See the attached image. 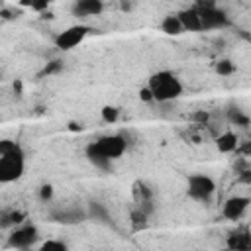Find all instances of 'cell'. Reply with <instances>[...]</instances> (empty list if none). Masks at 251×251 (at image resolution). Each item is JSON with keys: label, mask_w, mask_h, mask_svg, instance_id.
I'll return each mask as SVG.
<instances>
[{"label": "cell", "mask_w": 251, "mask_h": 251, "mask_svg": "<svg viewBox=\"0 0 251 251\" xmlns=\"http://www.w3.org/2000/svg\"><path fill=\"white\" fill-rule=\"evenodd\" d=\"M2 18H4V20H10V18H12V16H10V12H8L6 8L2 10Z\"/></svg>", "instance_id": "cell-30"}, {"label": "cell", "mask_w": 251, "mask_h": 251, "mask_svg": "<svg viewBox=\"0 0 251 251\" xmlns=\"http://www.w3.org/2000/svg\"><path fill=\"white\" fill-rule=\"evenodd\" d=\"M88 33H90V27H88V25H82V24L71 25V27H67L65 31H61V33L55 37V45H57L61 51H71V49H75L76 45H80Z\"/></svg>", "instance_id": "cell-5"}, {"label": "cell", "mask_w": 251, "mask_h": 251, "mask_svg": "<svg viewBox=\"0 0 251 251\" xmlns=\"http://www.w3.org/2000/svg\"><path fill=\"white\" fill-rule=\"evenodd\" d=\"M69 127H71L73 131H76V129L80 131V127H82V126H80V124H76V122H71V124H69Z\"/></svg>", "instance_id": "cell-29"}, {"label": "cell", "mask_w": 251, "mask_h": 251, "mask_svg": "<svg viewBox=\"0 0 251 251\" xmlns=\"http://www.w3.org/2000/svg\"><path fill=\"white\" fill-rule=\"evenodd\" d=\"M226 245L229 249H235V251H247V249H251V231L247 227H239V229L231 231L227 235Z\"/></svg>", "instance_id": "cell-10"}, {"label": "cell", "mask_w": 251, "mask_h": 251, "mask_svg": "<svg viewBox=\"0 0 251 251\" xmlns=\"http://www.w3.org/2000/svg\"><path fill=\"white\" fill-rule=\"evenodd\" d=\"M194 120L200 122V124H206L208 122V112H196L194 114Z\"/></svg>", "instance_id": "cell-26"}, {"label": "cell", "mask_w": 251, "mask_h": 251, "mask_svg": "<svg viewBox=\"0 0 251 251\" xmlns=\"http://www.w3.org/2000/svg\"><path fill=\"white\" fill-rule=\"evenodd\" d=\"M49 0H20V4L24 8H31V10H43L47 6Z\"/></svg>", "instance_id": "cell-21"}, {"label": "cell", "mask_w": 251, "mask_h": 251, "mask_svg": "<svg viewBox=\"0 0 251 251\" xmlns=\"http://www.w3.org/2000/svg\"><path fill=\"white\" fill-rule=\"evenodd\" d=\"M198 8V6H196ZM200 12V20H202V29H222V27H227L229 25V18L224 10L216 8V6H204V8H198Z\"/></svg>", "instance_id": "cell-6"}, {"label": "cell", "mask_w": 251, "mask_h": 251, "mask_svg": "<svg viewBox=\"0 0 251 251\" xmlns=\"http://www.w3.org/2000/svg\"><path fill=\"white\" fill-rule=\"evenodd\" d=\"M216 192V182L208 175H190L188 176V196L198 202H208Z\"/></svg>", "instance_id": "cell-4"}, {"label": "cell", "mask_w": 251, "mask_h": 251, "mask_svg": "<svg viewBox=\"0 0 251 251\" xmlns=\"http://www.w3.org/2000/svg\"><path fill=\"white\" fill-rule=\"evenodd\" d=\"M241 180H243V182H247V184H251V165L241 173Z\"/></svg>", "instance_id": "cell-27"}, {"label": "cell", "mask_w": 251, "mask_h": 251, "mask_svg": "<svg viewBox=\"0 0 251 251\" xmlns=\"http://www.w3.org/2000/svg\"><path fill=\"white\" fill-rule=\"evenodd\" d=\"M249 204H251V200H249L247 196H231V198H227V200L224 202L222 214H224L226 220L235 222V220H239V218L245 214V210L249 208Z\"/></svg>", "instance_id": "cell-8"}, {"label": "cell", "mask_w": 251, "mask_h": 251, "mask_svg": "<svg viewBox=\"0 0 251 251\" xmlns=\"http://www.w3.org/2000/svg\"><path fill=\"white\" fill-rule=\"evenodd\" d=\"M131 226H133V231H139V229L147 227V212H143L141 208L133 210L131 212Z\"/></svg>", "instance_id": "cell-16"}, {"label": "cell", "mask_w": 251, "mask_h": 251, "mask_svg": "<svg viewBox=\"0 0 251 251\" xmlns=\"http://www.w3.org/2000/svg\"><path fill=\"white\" fill-rule=\"evenodd\" d=\"M37 227L35 226H20L8 237V247L12 249H29L37 241Z\"/></svg>", "instance_id": "cell-7"}, {"label": "cell", "mask_w": 251, "mask_h": 251, "mask_svg": "<svg viewBox=\"0 0 251 251\" xmlns=\"http://www.w3.org/2000/svg\"><path fill=\"white\" fill-rule=\"evenodd\" d=\"M100 114H102V120H104L106 124H114V122H118V118H120V110H118L116 106H104V108L100 110Z\"/></svg>", "instance_id": "cell-19"}, {"label": "cell", "mask_w": 251, "mask_h": 251, "mask_svg": "<svg viewBox=\"0 0 251 251\" xmlns=\"http://www.w3.org/2000/svg\"><path fill=\"white\" fill-rule=\"evenodd\" d=\"M71 10H73V16L76 18H90V16L102 14L104 2L102 0H76Z\"/></svg>", "instance_id": "cell-9"}, {"label": "cell", "mask_w": 251, "mask_h": 251, "mask_svg": "<svg viewBox=\"0 0 251 251\" xmlns=\"http://www.w3.org/2000/svg\"><path fill=\"white\" fill-rule=\"evenodd\" d=\"M178 18L184 25V31H204L202 29V20H200V12L198 8H186L178 12Z\"/></svg>", "instance_id": "cell-11"}, {"label": "cell", "mask_w": 251, "mask_h": 251, "mask_svg": "<svg viewBox=\"0 0 251 251\" xmlns=\"http://www.w3.org/2000/svg\"><path fill=\"white\" fill-rule=\"evenodd\" d=\"M53 194H55V190H53L51 184H43V186L39 188V198H41L43 202H49V200L53 198Z\"/></svg>", "instance_id": "cell-22"}, {"label": "cell", "mask_w": 251, "mask_h": 251, "mask_svg": "<svg viewBox=\"0 0 251 251\" xmlns=\"http://www.w3.org/2000/svg\"><path fill=\"white\" fill-rule=\"evenodd\" d=\"M41 249L43 251H65L67 249V243L57 241V239H47L45 243H41Z\"/></svg>", "instance_id": "cell-20"}, {"label": "cell", "mask_w": 251, "mask_h": 251, "mask_svg": "<svg viewBox=\"0 0 251 251\" xmlns=\"http://www.w3.org/2000/svg\"><path fill=\"white\" fill-rule=\"evenodd\" d=\"M237 149H239L243 155H249V153H251V143H245V145H241V147H237Z\"/></svg>", "instance_id": "cell-28"}, {"label": "cell", "mask_w": 251, "mask_h": 251, "mask_svg": "<svg viewBox=\"0 0 251 251\" xmlns=\"http://www.w3.org/2000/svg\"><path fill=\"white\" fill-rule=\"evenodd\" d=\"M57 71H61V63H59V61H51V63L43 69V75H51V73H57Z\"/></svg>", "instance_id": "cell-25"}, {"label": "cell", "mask_w": 251, "mask_h": 251, "mask_svg": "<svg viewBox=\"0 0 251 251\" xmlns=\"http://www.w3.org/2000/svg\"><path fill=\"white\" fill-rule=\"evenodd\" d=\"M216 147L220 153H233L239 147V137L233 131H224L216 137Z\"/></svg>", "instance_id": "cell-12"}, {"label": "cell", "mask_w": 251, "mask_h": 251, "mask_svg": "<svg viewBox=\"0 0 251 251\" xmlns=\"http://www.w3.org/2000/svg\"><path fill=\"white\" fill-rule=\"evenodd\" d=\"M90 214H92L94 218H100V220H106V218H108L106 210H104V208H100V204H96V202H92V204H90Z\"/></svg>", "instance_id": "cell-24"}, {"label": "cell", "mask_w": 251, "mask_h": 251, "mask_svg": "<svg viewBox=\"0 0 251 251\" xmlns=\"http://www.w3.org/2000/svg\"><path fill=\"white\" fill-rule=\"evenodd\" d=\"M131 194H133V200H135L137 206H139V204H145V202H151V198H153L151 188H149L145 182H139V180L133 184Z\"/></svg>", "instance_id": "cell-14"}, {"label": "cell", "mask_w": 251, "mask_h": 251, "mask_svg": "<svg viewBox=\"0 0 251 251\" xmlns=\"http://www.w3.org/2000/svg\"><path fill=\"white\" fill-rule=\"evenodd\" d=\"M139 100H141V102H147V104L155 100V96H153V90L149 88V84H147V86H143V88L139 90Z\"/></svg>", "instance_id": "cell-23"}, {"label": "cell", "mask_w": 251, "mask_h": 251, "mask_svg": "<svg viewBox=\"0 0 251 251\" xmlns=\"http://www.w3.org/2000/svg\"><path fill=\"white\" fill-rule=\"evenodd\" d=\"M147 84L153 90V96L157 102H171L182 94V82L171 71H159V73L151 75Z\"/></svg>", "instance_id": "cell-2"}, {"label": "cell", "mask_w": 251, "mask_h": 251, "mask_svg": "<svg viewBox=\"0 0 251 251\" xmlns=\"http://www.w3.org/2000/svg\"><path fill=\"white\" fill-rule=\"evenodd\" d=\"M216 73L222 75V76H229V75L235 73V65L229 59H222V61L216 63Z\"/></svg>", "instance_id": "cell-18"}, {"label": "cell", "mask_w": 251, "mask_h": 251, "mask_svg": "<svg viewBox=\"0 0 251 251\" xmlns=\"http://www.w3.org/2000/svg\"><path fill=\"white\" fill-rule=\"evenodd\" d=\"M24 169H25V157L22 147L12 139L0 141V182L8 184L20 180Z\"/></svg>", "instance_id": "cell-1"}, {"label": "cell", "mask_w": 251, "mask_h": 251, "mask_svg": "<svg viewBox=\"0 0 251 251\" xmlns=\"http://www.w3.org/2000/svg\"><path fill=\"white\" fill-rule=\"evenodd\" d=\"M24 220H25V214H24V212H10V214H2L0 226H2V227H8V226L22 224Z\"/></svg>", "instance_id": "cell-17"}, {"label": "cell", "mask_w": 251, "mask_h": 251, "mask_svg": "<svg viewBox=\"0 0 251 251\" xmlns=\"http://www.w3.org/2000/svg\"><path fill=\"white\" fill-rule=\"evenodd\" d=\"M126 149H127V141H126L124 135H118V133L104 135V137L92 141V143L86 147V151L98 153V155H102V157H106V159H110V161L120 159V157L126 153Z\"/></svg>", "instance_id": "cell-3"}, {"label": "cell", "mask_w": 251, "mask_h": 251, "mask_svg": "<svg viewBox=\"0 0 251 251\" xmlns=\"http://www.w3.org/2000/svg\"><path fill=\"white\" fill-rule=\"evenodd\" d=\"M227 118H229V122H231V124H235V126H241V127H247V126L251 124L249 116H247V114H243L239 108H229V112H227Z\"/></svg>", "instance_id": "cell-15"}, {"label": "cell", "mask_w": 251, "mask_h": 251, "mask_svg": "<svg viewBox=\"0 0 251 251\" xmlns=\"http://www.w3.org/2000/svg\"><path fill=\"white\" fill-rule=\"evenodd\" d=\"M161 29H163L167 35H180V33L184 31V25H182L178 14H169V16L163 18V22H161Z\"/></svg>", "instance_id": "cell-13"}]
</instances>
